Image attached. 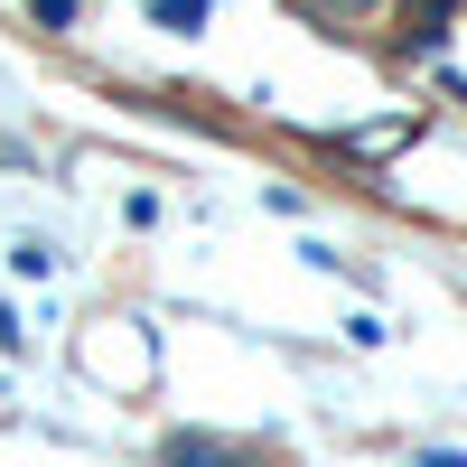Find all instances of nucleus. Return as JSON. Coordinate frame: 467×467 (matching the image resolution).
Returning <instances> with one entry per match:
<instances>
[{
    "mask_svg": "<svg viewBox=\"0 0 467 467\" xmlns=\"http://www.w3.org/2000/svg\"><path fill=\"white\" fill-rule=\"evenodd\" d=\"M458 19V0H411V28H402V57H440V37Z\"/></svg>",
    "mask_w": 467,
    "mask_h": 467,
    "instance_id": "f257e3e1",
    "label": "nucleus"
},
{
    "mask_svg": "<svg viewBox=\"0 0 467 467\" xmlns=\"http://www.w3.org/2000/svg\"><path fill=\"white\" fill-rule=\"evenodd\" d=\"M160 467H244L224 440H206V431H178V440H160Z\"/></svg>",
    "mask_w": 467,
    "mask_h": 467,
    "instance_id": "f03ea898",
    "label": "nucleus"
},
{
    "mask_svg": "<svg viewBox=\"0 0 467 467\" xmlns=\"http://www.w3.org/2000/svg\"><path fill=\"white\" fill-rule=\"evenodd\" d=\"M290 10H308L318 28H365V19H383L393 0H290Z\"/></svg>",
    "mask_w": 467,
    "mask_h": 467,
    "instance_id": "7ed1b4c3",
    "label": "nucleus"
},
{
    "mask_svg": "<svg viewBox=\"0 0 467 467\" xmlns=\"http://www.w3.org/2000/svg\"><path fill=\"white\" fill-rule=\"evenodd\" d=\"M411 140V122H365V131H346L337 150H356V160H374V150H402Z\"/></svg>",
    "mask_w": 467,
    "mask_h": 467,
    "instance_id": "20e7f679",
    "label": "nucleus"
},
{
    "mask_svg": "<svg viewBox=\"0 0 467 467\" xmlns=\"http://www.w3.org/2000/svg\"><path fill=\"white\" fill-rule=\"evenodd\" d=\"M150 19H160V28H178V37H187V28H206V0H150Z\"/></svg>",
    "mask_w": 467,
    "mask_h": 467,
    "instance_id": "39448f33",
    "label": "nucleus"
},
{
    "mask_svg": "<svg viewBox=\"0 0 467 467\" xmlns=\"http://www.w3.org/2000/svg\"><path fill=\"white\" fill-rule=\"evenodd\" d=\"M28 19L37 28H75V0H28Z\"/></svg>",
    "mask_w": 467,
    "mask_h": 467,
    "instance_id": "423d86ee",
    "label": "nucleus"
},
{
    "mask_svg": "<svg viewBox=\"0 0 467 467\" xmlns=\"http://www.w3.org/2000/svg\"><path fill=\"white\" fill-rule=\"evenodd\" d=\"M420 467H467V449H431V458H420Z\"/></svg>",
    "mask_w": 467,
    "mask_h": 467,
    "instance_id": "0eeeda50",
    "label": "nucleus"
}]
</instances>
